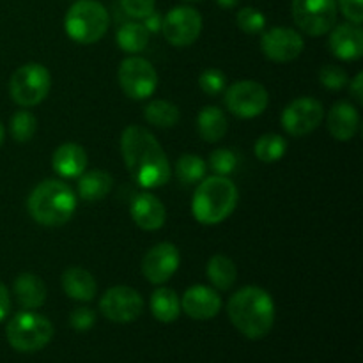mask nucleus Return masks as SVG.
Returning a JSON list of instances; mask_svg holds the SVG:
<instances>
[{
    "label": "nucleus",
    "mask_w": 363,
    "mask_h": 363,
    "mask_svg": "<svg viewBox=\"0 0 363 363\" xmlns=\"http://www.w3.org/2000/svg\"><path fill=\"white\" fill-rule=\"evenodd\" d=\"M335 0H293V20L301 32L312 38L325 35L337 23Z\"/></svg>",
    "instance_id": "nucleus-8"
},
{
    "label": "nucleus",
    "mask_w": 363,
    "mask_h": 363,
    "mask_svg": "<svg viewBox=\"0 0 363 363\" xmlns=\"http://www.w3.org/2000/svg\"><path fill=\"white\" fill-rule=\"evenodd\" d=\"M149 30L138 20L126 21L117 30V46L126 53H140L149 45Z\"/></svg>",
    "instance_id": "nucleus-27"
},
{
    "label": "nucleus",
    "mask_w": 363,
    "mask_h": 363,
    "mask_svg": "<svg viewBox=\"0 0 363 363\" xmlns=\"http://www.w3.org/2000/svg\"><path fill=\"white\" fill-rule=\"evenodd\" d=\"M234 328L250 340L264 339L275 325V303L268 291L248 286L236 291L227 303Z\"/></svg>",
    "instance_id": "nucleus-2"
},
{
    "label": "nucleus",
    "mask_w": 363,
    "mask_h": 363,
    "mask_svg": "<svg viewBox=\"0 0 363 363\" xmlns=\"http://www.w3.org/2000/svg\"><path fill=\"white\" fill-rule=\"evenodd\" d=\"M325 117L323 103L314 98H298L284 108L280 123L291 137H303L312 133Z\"/></svg>",
    "instance_id": "nucleus-13"
},
{
    "label": "nucleus",
    "mask_w": 363,
    "mask_h": 363,
    "mask_svg": "<svg viewBox=\"0 0 363 363\" xmlns=\"http://www.w3.org/2000/svg\"><path fill=\"white\" fill-rule=\"evenodd\" d=\"M222 308V298L208 286H194L186 289L181 300V311L195 321H208L218 315Z\"/></svg>",
    "instance_id": "nucleus-16"
},
{
    "label": "nucleus",
    "mask_w": 363,
    "mask_h": 363,
    "mask_svg": "<svg viewBox=\"0 0 363 363\" xmlns=\"http://www.w3.org/2000/svg\"><path fill=\"white\" fill-rule=\"evenodd\" d=\"M186 2H191V0H186Z\"/></svg>",
    "instance_id": "nucleus-44"
},
{
    "label": "nucleus",
    "mask_w": 363,
    "mask_h": 363,
    "mask_svg": "<svg viewBox=\"0 0 363 363\" xmlns=\"http://www.w3.org/2000/svg\"><path fill=\"white\" fill-rule=\"evenodd\" d=\"M144 117L151 126L174 128L181 119L179 106L167 99H155L144 110Z\"/></svg>",
    "instance_id": "nucleus-28"
},
{
    "label": "nucleus",
    "mask_w": 363,
    "mask_h": 363,
    "mask_svg": "<svg viewBox=\"0 0 363 363\" xmlns=\"http://www.w3.org/2000/svg\"><path fill=\"white\" fill-rule=\"evenodd\" d=\"M236 25L245 34H259L266 27V16L255 7H243L236 14Z\"/></svg>",
    "instance_id": "nucleus-33"
},
{
    "label": "nucleus",
    "mask_w": 363,
    "mask_h": 363,
    "mask_svg": "<svg viewBox=\"0 0 363 363\" xmlns=\"http://www.w3.org/2000/svg\"><path fill=\"white\" fill-rule=\"evenodd\" d=\"M319 82H321V85H325L328 91H340V89H344L350 84V77H347L344 67L326 64V66L319 71Z\"/></svg>",
    "instance_id": "nucleus-35"
},
{
    "label": "nucleus",
    "mask_w": 363,
    "mask_h": 363,
    "mask_svg": "<svg viewBox=\"0 0 363 363\" xmlns=\"http://www.w3.org/2000/svg\"><path fill=\"white\" fill-rule=\"evenodd\" d=\"M162 32L172 46H190L202 32V16L190 6H179L170 9L162 21Z\"/></svg>",
    "instance_id": "nucleus-12"
},
{
    "label": "nucleus",
    "mask_w": 363,
    "mask_h": 363,
    "mask_svg": "<svg viewBox=\"0 0 363 363\" xmlns=\"http://www.w3.org/2000/svg\"><path fill=\"white\" fill-rule=\"evenodd\" d=\"M238 206V188L229 177L211 176L199 183L191 199V213L202 225H218Z\"/></svg>",
    "instance_id": "nucleus-4"
},
{
    "label": "nucleus",
    "mask_w": 363,
    "mask_h": 363,
    "mask_svg": "<svg viewBox=\"0 0 363 363\" xmlns=\"http://www.w3.org/2000/svg\"><path fill=\"white\" fill-rule=\"evenodd\" d=\"M14 296L23 308H39L46 301V286L34 273H21L14 280Z\"/></svg>",
    "instance_id": "nucleus-22"
},
{
    "label": "nucleus",
    "mask_w": 363,
    "mask_h": 363,
    "mask_svg": "<svg viewBox=\"0 0 363 363\" xmlns=\"http://www.w3.org/2000/svg\"><path fill=\"white\" fill-rule=\"evenodd\" d=\"M124 13L135 20H144L147 14L155 11L156 0H121Z\"/></svg>",
    "instance_id": "nucleus-37"
},
{
    "label": "nucleus",
    "mask_w": 363,
    "mask_h": 363,
    "mask_svg": "<svg viewBox=\"0 0 363 363\" xmlns=\"http://www.w3.org/2000/svg\"><path fill=\"white\" fill-rule=\"evenodd\" d=\"M78 197L69 184L59 179H45L30 191L27 209L32 220L45 227H60L73 218Z\"/></svg>",
    "instance_id": "nucleus-3"
},
{
    "label": "nucleus",
    "mask_w": 363,
    "mask_h": 363,
    "mask_svg": "<svg viewBox=\"0 0 363 363\" xmlns=\"http://www.w3.org/2000/svg\"><path fill=\"white\" fill-rule=\"evenodd\" d=\"M162 21H163L162 14L156 13V11H152L151 14H147V16L144 18V21H142V23H144V27L147 28L149 34H156V32H162Z\"/></svg>",
    "instance_id": "nucleus-40"
},
{
    "label": "nucleus",
    "mask_w": 363,
    "mask_h": 363,
    "mask_svg": "<svg viewBox=\"0 0 363 363\" xmlns=\"http://www.w3.org/2000/svg\"><path fill=\"white\" fill-rule=\"evenodd\" d=\"M238 158L230 149H216L209 156V169L216 174V176H229L236 170Z\"/></svg>",
    "instance_id": "nucleus-34"
},
{
    "label": "nucleus",
    "mask_w": 363,
    "mask_h": 363,
    "mask_svg": "<svg viewBox=\"0 0 363 363\" xmlns=\"http://www.w3.org/2000/svg\"><path fill=\"white\" fill-rule=\"evenodd\" d=\"M254 152L259 162L262 163H275L284 158L287 152L286 138L277 133H266L257 138L254 145Z\"/></svg>",
    "instance_id": "nucleus-30"
},
{
    "label": "nucleus",
    "mask_w": 363,
    "mask_h": 363,
    "mask_svg": "<svg viewBox=\"0 0 363 363\" xmlns=\"http://www.w3.org/2000/svg\"><path fill=\"white\" fill-rule=\"evenodd\" d=\"M360 128V113L350 101H339L328 113V131L335 140L347 142L357 135Z\"/></svg>",
    "instance_id": "nucleus-20"
},
{
    "label": "nucleus",
    "mask_w": 363,
    "mask_h": 363,
    "mask_svg": "<svg viewBox=\"0 0 363 363\" xmlns=\"http://www.w3.org/2000/svg\"><path fill=\"white\" fill-rule=\"evenodd\" d=\"M11 135L16 142L23 144L34 138L35 131H38V119L28 110H18L13 117H11Z\"/></svg>",
    "instance_id": "nucleus-31"
},
{
    "label": "nucleus",
    "mask_w": 363,
    "mask_h": 363,
    "mask_svg": "<svg viewBox=\"0 0 363 363\" xmlns=\"http://www.w3.org/2000/svg\"><path fill=\"white\" fill-rule=\"evenodd\" d=\"M151 312L160 323H174L181 314V301L176 291L169 287H158L151 294Z\"/></svg>",
    "instance_id": "nucleus-26"
},
{
    "label": "nucleus",
    "mask_w": 363,
    "mask_h": 363,
    "mask_svg": "<svg viewBox=\"0 0 363 363\" xmlns=\"http://www.w3.org/2000/svg\"><path fill=\"white\" fill-rule=\"evenodd\" d=\"M60 284H62V291L71 300L85 301V303L94 300L96 293H98L94 275L82 266H69L62 273Z\"/></svg>",
    "instance_id": "nucleus-21"
},
{
    "label": "nucleus",
    "mask_w": 363,
    "mask_h": 363,
    "mask_svg": "<svg viewBox=\"0 0 363 363\" xmlns=\"http://www.w3.org/2000/svg\"><path fill=\"white\" fill-rule=\"evenodd\" d=\"M117 80L124 94L131 99H147L158 87V73L149 60L142 57H128L119 64Z\"/></svg>",
    "instance_id": "nucleus-9"
},
{
    "label": "nucleus",
    "mask_w": 363,
    "mask_h": 363,
    "mask_svg": "<svg viewBox=\"0 0 363 363\" xmlns=\"http://www.w3.org/2000/svg\"><path fill=\"white\" fill-rule=\"evenodd\" d=\"M206 275L209 282L220 291H229L238 280V268L236 262L223 254H215L208 261L206 266Z\"/></svg>",
    "instance_id": "nucleus-25"
},
{
    "label": "nucleus",
    "mask_w": 363,
    "mask_h": 363,
    "mask_svg": "<svg viewBox=\"0 0 363 363\" xmlns=\"http://www.w3.org/2000/svg\"><path fill=\"white\" fill-rule=\"evenodd\" d=\"M4 137H6V130H4V124L0 123V145H2V142H4Z\"/></svg>",
    "instance_id": "nucleus-43"
},
{
    "label": "nucleus",
    "mask_w": 363,
    "mask_h": 363,
    "mask_svg": "<svg viewBox=\"0 0 363 363\" xmlns=\"http://www.w3.org/2000/svg\"><path fill=\"white\" fill-rule=\"evenodd\" d=\"M113 177L105 170H89L78 177V197L82 201H103L112 191Z\"/></svg>",
    "instance_id": "nucleus-23"
},
{
    "label": "nucleus",
    "mask_w": 363,
    "mask_h": 363,
    "mask_svg": "<svg viewBox=\"0 0 363 363\" xmlns=\"http://www.w3.org/2000/svg\"><path fill=\"white\" fill-rule=\"evenodd\" d=\"M227 110L240 119H254L261 116L269 103V94L262 84L255 80H240L223 92Z\"/></svg>",
    "instance_id": "nucleus-10"
},
{
    "label": "nucleus",
    "mask_w": 363,
    "mask_h": 363,
    "mask_svg": "<svg viewBox=\"0 0 363 363\" xmlns=\"http://www.w3.org/2000/svg\"><path fill=\"white\" fill-rule=\"evenodd\" d=\"M199 87L202 89V92L211 98L223 94L227 89V77L223 71L216 69V67H209V69L202 71L201 77H199Z\"/></svg>",
    "instance_id": "nucleus-32"
},
{
    "label": "nucleus",
    "mask_w": 363,
    "mask_h": 363,
    "mask_svg": "<svg viewBox=\"0 0 363 363\" xmlns=\"http://www.w3.org/2000/svg\"><path fill=\"white\" fill-rule=\"evenodd\" d=\"M87 152L82 145L67 142L59 145L52 156V167L64 179H74L80 177L87 169Z\"/></svg>",
    "instance_id": "nucleus-19"
},
{
    "label": "nucleus",
    "mask_w": 363,
    "mask_h": 363,
    "mask_svg": "<svg viewBox=\"0 0 363 363\" xmlns=\"http://www.w3.org/2000/svg\"><path fill=\"white\" fill-rule=\"evenodd\" d=\"M108 25V11L98 0H77L64 18L66 34L80 45L98 43L106 34Z\"/></svg>",
    "instance_id": "nucleus-5"
},
{
    "label": "nucleus",
    "mask_w": 363,
    "mask_h": 363,
    "mask_svg": "<svg viewBox=\"0 0 363 363\" xmlns=\"http://www.w3.org/2000/svg\"><path fill=\"white\" fill-rule=\"evenodd\" d=\"M71 328L77 332H89L96 325V312L91 307H78L69 315Z\"/></svg>",
    "instance_id": "nucleus-36"
},
{
    "label": "nucleus",
    "mask_w": 363,
    "mask_h": 363,
    "mask_svg": "<svg viewBox=\"0 0 363 363\" xmlns=\"http://www.w3.org/2000/svg\"><path fill=\"white\" fill-rule=\"evenodd\" d=\"M7 342L20 353L41 351L53 339V325L48 318L35 312H20L6 326Z\"/></svg>",
    "instance_id": "nucleus-6"
},
{
    "label": "nucleus",
    "mask_w": 363,
    "mask_h": 363,
    "mask_svg": "<svg viewBox=\"0 0 363 363\" xmlns=\"http://www.w3.org/2000/svg\"><path fill=\"white\" fill-rule=\"evenodd\" d=\"M344 16L354 25H362L363 21V0H337Z\"/></svg>",
    "instance_id": "nucleus-38"
},
{
    "label": "nucleus",
    "mask_w": 363,
    "mask_h": 363,
    "mask_svg": "<svg viewBox=\"0 0 363 363\" xmlns=\"http://www.w3.org/2000/svg\"><path fill=\"white\" fill-rule=\"evenodd\" d=\"M11 312V296L7 287L0 282V323L6 321V318Z\"/></svg>",
    "instance_id": "nucleus-39"
},
{
    "label": "nucleus",
    "mask_w": 363,
    "mask_h": 363,
    "mask_svg": "<svg viewBox=\"0 0 363 363\" xmlns=\"http://www.w3.org/2000/svg\"><path fill=\"white\" fill-rule=\"evenodd\" d=\"M208 163L194 152H184L176 162V174L184 184H199L206 177Z\"/></svg>",
    "instance_id": "nucleus-29"
},
{
    "label": "nucleus",
    "mask_w": 363,
    "mask_h": 363,
    "mask_svg": "<svg viewBox=\"0 0 363 363\" xmlns=\"http://www.w3.org/2000/svg\"><path fill=\"white\" fill-rule=\"evenodd\" d=\"M99 311L108 321L117 325H128L140 318L144 311V300L133 287H110L99 300Z\"/></svg>",
    "instance_id": "nucleus-11"
},
{
    "label": "nucleus",
    "mask_w": 363,
    "mask_h": 363,
    "mask_svg": "<svg viewBox=\"0 0 363 363\" xmlns=\"http://www.w3.org/2000/svg\"><path fill=\"white\" fill-rule=\"evenodd\" d=\"M350 92L358 103H363V73H358L353 80L350 82Z\"/></svg>",
    "instance_id": "nucleus-41"
},
{
    "label": "nucleus",
    "mask_w": 363,
    "mask_h": 363,
    "mask_svg": "<svg viewBox=\"0 0 363 363\" xmlns=\"http://www.w3.org/2000/svg\"><path fill=\"white\" fill-rule=\"evenodd\" d=\"M216 4L220 7H223V9H233V7H236L240 4V0H216Z\"/></svg>",
    "instance_id": "nucleus-42"
},
{
    "label": "nucleus",
    "mask_w": 363,
    "mask_h": 363,
    "mask_svg": "<svg viewBox=\"0 0 363 363\" xmlns=\"http://www.w3.org/2000/svg\"><path fill=\"white\" fill-rule=\"evenodd\" d=\"M131 218L142 230H158L167 222V209L155 195L142 191L131 201Z\"/></svg>",
    "instance_id": "nucleus-17"
},
{
    "label": "nucleus",
    "mask_w": 363,
    "mask_h": 363,
    "mask_svg": "<svg viewBox=\"0 0 363 363\" xmlns=\"http://www.w3.org/2000/svg\"><path fill=\"white\" fill-rule=\"evenodd\" d=\"M330 34V50L333 55L340 60H353L362 59L363 55V32L360 25L344 23L333 27Z\"/></svg>",
    "instance_id": "nucleus-18"
},
{
    "label": "nucleus",
    "mask_w": 363,
    "mask_h": 363,
    "mask_svg": "<svg viewBox=\"0 0 363 363\" xmlns=\"http://www.w3.org/2000/svg\"><path fill=\"white\" fill-rule=\"evenodd\" d=\"M52 89V74L43 64L28 62L18 67L9 80V94L23 108L45 101Z\"/></svg>",
    "instance_id": "nucleus-7"
},
{
    "label": "nucleus",
    "mask_w": 363,
    "mask_h": 363,
    "mask_svg": "<svg viewBox=\"0 0 363 363\" xmlns=\"http://www.w3.org/2000/svg\"><path fill=\"white\" fill-rule=\"evenodd\" d=\"M181 264V255L176 245L172 243H158L149 248L147 254L142 259V273L145 280L155 286L165 284L172 279Z\"/></svg>",
    "instance_id": "nucleus-15"
},
{
    "label": "nucleus",
    "mask_w": 363,
    "mask_h": 363,
    "mask_svg": "<svg viewBox=\"0 0 363 363\" xmlns=\"http://www.w3.org/2000/svg\"><path fill=\"white\" fill-rule=\"evenodd\" d=\"M227 128H229V123H227L225 113L222 112V108L218 106H204V108L199 112L197 117V130L199 135L202 137V140L209 142H218L225 137Z\"/></svg>",
    "instance_id": "nucleus-24"
},
{
    "label": "nucleus",
    "mask_w": 363,
    "mask_h": 363,
    "mask_svg": "<svg viewBox=\"0 0 363 363\" xmlns=\"http://www.w3.org/2000/svg\"><path fill=\"white\" fill-rule=\"evenodd\" d=\"M121 152L135 183L147 190L165 186L170 181L169 158L155 135L144 126L131 124L121 135Z\"/></svg>",
    "instance_id": "nucleus-1"
},
{
    "label": "nucleus",
    "mask_w": 363,
    "mask_h": 363,
    "mask_svg": "<svg viewBox=\"0 0 363 363\" xmlns=\"http://www.w3.org/2000/svg\"><path fill=\"white\" fill-rule=\"evenodd\" d=\"M305 41L300 32L287 27L269 28L261 38V50L266 59L273 62H293L301 55Z\"/></svg>",
    "instance_id": "nucleus-14"
}]
</instances>
